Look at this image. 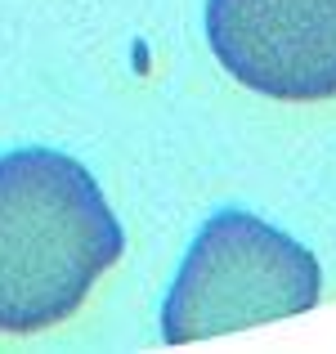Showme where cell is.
<instances>
[{
  "mask_svg": "<svg viewBox=\"0 0 336 354\" xmlns=\"http://www.w3.org/2000/svg\"><path fill=\"white\" fill-rule=\"evenodd\" d=\"M323 269L283 229L247 211H220L198 229L171 296L162 305V341L193 346L274 319L314 310Z\"/></svg>",
  "mask_w": 336,
  "mask_h": 354,
  "instance_id": "obj_2",
  "label": "cell"
},
{
  "mask_svg": "<svg viewBox=\"0 0 336 354\" xmlns=\"http://www.w3.org/2000/svg\"><path fill=\"white\" fill-rule=\"evenodd\" d=\"M207 41L256 95L336 99V0H207Z\"/></svg>",
  "mask_w": 336,
  "mask_h": 354,
  "instance_id": "obj_3",
  "label": "cell"
},
{
  "mask_svg": "<svg viewBox=\"0 0 336 354\" xmlns=\"http://www.w3.org/2000/svg\"><path fill=\"white\" fill-rule=\"evenodd\" d=\"M126 251L95 175L68 153L0 157V332L32 337L68 323Z\"/></svg>",
  "mask_w": 336,
  "mask_h": 354,
  "instance_id": "obj_1",
  "label": "cell"
}]
</instances>
